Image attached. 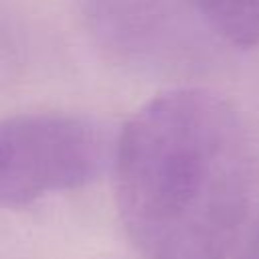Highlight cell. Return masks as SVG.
Masks as SVG:
<instances>
[{"label": "cell", "mask_w": 259, "mask_h": 259, "mask_svg": "<svg viewBox=\"0 0 259 259\" xmlns=\"http://www.w3.org/2000/svg\"><path fill=\"white\" fill-rule=\"evenodd\" d=\"M247 127L223 95L170 89L144 103L115 144V194L144 259H221L251 196Z\"/></svg>", "instance_id": "1"}, {"label": "cell", "mask_w": 259, "mask_h": 259, "mask_svg": "<svg viewBox=\"0 0 259 259\" xmlns=\"http://www.w3.org/2000/svg\"><path fill=\"white\" fill-rule=\"evenodd\" d=\"M105 130L61 111L0 117V206H24L91 182L107 162Z\"/></svg>", "instance_id": "2"}, {"label": "cell", "mask_w": 259, "mask_h": 259, "mask_svg": "<svg viewBox=\"0 0 259 259\" xmlns=\"http://www.w3.org/2000/svg\"><path fill=\"white\" fill-rule=\"evenodd\" d=\"M204 22L227 42L259 45V0H192Z\"/></svg>", "instance_id": "3"}, {"label": "cell", "mask_w": 259, "mask_h": 259, "mask_svg": "<svg viewBox=\"0 0 259 259\" xmlns=\"http://www.w3.org/2000/svg\"><path fill=\"white\" fill-rule=\"evenodd\" d=\"M8 51V32H6V26H4V18L0 14V57Z\"/></svg>", "instance_id": "4"}]
</instances>
